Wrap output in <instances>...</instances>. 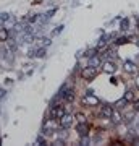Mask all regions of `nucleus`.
Wrapping results in <instances>:
<instances>
[{
	"label": "nucleus",
	"mask_w": 139,
	"mask_h": 146,
	"mask_svg": "<svg viewBox=\"0 0 139 146\" xmlns=\"http://www.w3.org/2000/svg\"><path fill=\"white\" fill-rule=\"evenodd\" d=\"M102 115L103 117H110V115H112V109H110L108 106H103L102 107Z\"/></svg>",
	"instance_id": "7"
},
{
	"label": "nucleus",
	"mask_w": 139,
	"mask_h": 146,
	"mask_svg": "<svg viewBox=\"0 0 139 146\" xmlns=\"http://www.w3.org/2000/svg\"><path fill=\"white\" fill-rule=\"evenodd\" d=\"M136 83H138V86H139V76H138V81H136Z\"/></svg>",
	"instance_id": "8"
},
{
	"label": "nucleus",
	"mask_w": 139,
	"mask_h": 146,
	"mask_svg": "<svg viewBox=\"0 0 139 146\" xmlns=\"http://www.w3.org/2000/svg\"><path fill=\"white\" fill-rule=\"evenodd\" d=\"M82 78H86V80H91L96 75V68L94 67H89V68H86V70H82Z\"/></svg>",
	"instance_id": "4"
},
{
	"label": "nucleus",
	"mask_w": 139,
	"mask_h": 146,
	"mask_svg": "<svg viewBox=\"0 0 139 146\" xmlns=\"http://www.w3.org/2000/svg\"><path fill=\"white\" fill-rule=\"evenodd\" d=\"M60 98H62L65 102H71V101L74 99V91H73V89H65V91H62Z\"/></svg>",
	"instance_id": "2"
},
{
	"label": "nucleus",
	"mask_w": 139,
	"mask_h": 146,
	"mask_svg": "<svg viewBox=\"0 0 139 146\" xmlns=\"http://www.w3.org/2000/svg\"><path fill=\"white\" fill-rule=\"evenodd\" d=\"M103 70L108 72V73H113L117 68H115V63L113 62H105V63H103Z\"/></svg>",
	"instance_id": "5"
},
{
	"label": "nucleus",
	"mask_w": 139,
	"mask_h": 146,
	"mask_svg": "<svg viewBox=\"0 0 139 146\" xmlns=\"http://www.w3.org/2000/svg\"><path fill=\"white\" fill-rule=\"evenodd\" d=\"M63 115H65V107H63V106H58V107H53V109H52V117L55 120L62 119Z\"/></svg>",
	"instance_id": "3"
},
{
	"label": "nucleus",
	"mask_w": 139,
	"mask_h": 146,
	"mask_svg": "<svg viewBox=\"0 0 139 146\" xmlns=\"http://www.w3.org/2000/svg\"><path fill=\"white\" fill-rule=\"evenodd\" d=\"M88 131H89L88 125H79V127H78V133H79V135L86 136V135H88Z\"/></svg>",
	"instance_id": "6"
},
{
	"label": "nucleus",
	"mask_w": 139,
	"mask_h": 146,
	"mask_svg": "<svg viewBox=\"0 0 139 146\" xmlns=\"http://www.w3.org/2000/svg\"><path fill=\"white\" fill-rule=\"evenodd\" d=\"M58 122H60V127H62V128H70L71 123H73V117L65 114L62 119H58Z\"/></svg>",
	"instance_id": "1"
}]
</instances>
